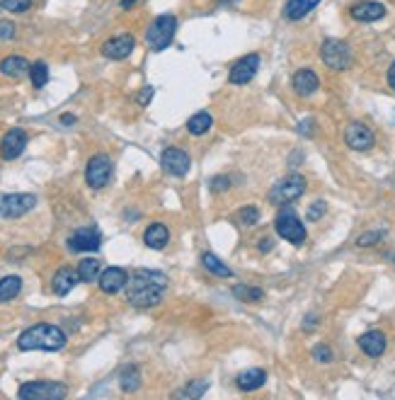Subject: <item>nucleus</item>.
I'll list each match as a JSON object with an SVG mask.
<instances>
[{
  "instance_id": "nucleus-8",
  "label": "nucleus",
  "mask_w": 395,
  "mask_h": 400,
  "mask_svg": "<svg viewBox=\"0 0 395 400\" xmlns=\"http://www.w3.org/2000/svg\"><path fill=\"white\" fill-rule=\"evenodd\" d=\"M112 173H114V163L109 155H93L88 160V168H85V182L88 187L93 189H102L104 184L112 180Z\"/></svg>"
},
{
  "instance_id": "nucleus-40",
  "label": "nucleus",
  "mask_w": 395,
  "mask_h": 400,
  "mask_svg": "<svg viewBox=\"0 0 395 400\" xmlns=\"http://www.w3.org/2000/svg\"><path fill=\"white\" fill-rule=\"evenodd\" d=\"M151 97H153V88H144V93L139 95V102L146 104V102H151Z\"/></svg>"
},
{
  "instance_id": "nucleus-4",
  "label": "nucleus",
  "mask_w": 395,
  "mask_h": 400,
  "mask_svg": "<svg viewBox=\"0 0 395 400\" xmlns=\"http://www.w3.org/2000/svg\"><path fill=\"white\" fill-rule=\"evenodd\" d=\"M303 192H306V178H303V175H289V178L279 180V182L269 189V202H272L274 207H287V204L296 202Z\"/></svg>"
},
{
  "instance_id": "nucleus-26",
  "label": "nucleus",
  "mask_w": 395,
  "mask_h": 400,
  "mask_svg": "<svg viewBox=\"0 0 395 400\" xmlns=\"http://www.w3.org/2000/svg\"><path fill=\"white\" fill-rule=\"evenodd\" d=\"M20 289H22V279L20 277H15V274L3 277L0 279V303L12 301V298L20 294Z\"/></svg>"
},
{
  "instance_id": "nucleus-6",
  "label": "nucleus",
  "mask_w": 395,
  "mask_h": 400,
  "mask_svg": "<svg viewBox=\"0 0 395 400\" xmlns=\"http://www.w3.org/2000/svg\"><path fill=\"white\" fill-rule=\"evenodd\" d=\"M274 228H277L279 238L293 242V245H301V242L306 240V226H303L301 218L296 216V211L289 207H284L282 211H279L277 221H274Z\"/></svg>"
},
{
  "instance_id": "nucleus-35",
  "label": "nucleus",
  "mask_w": 395,
  "mask_h": 400,
  "mask_svg": "<svg viewBox=\"0 0 395 400\" xmlns=\"http://www.w3.org/2000/svg\"><path fill=\"white\" fill-rule=\"evenodd\" d=\"M257 218H260V211H257V207H245V209L240 211L242 226H255Z\"/></svg>"
},
{
  "instance_id": "nucleus-2",
  "label": "nucleus",
  "mask_w": 395,
  "mask_h": 400,
  "mask_svg": "<svg viewBox=\"0 0 395 400\" xmlns=\"http://www.w3.org/2000/svg\"><path fill=\"white\" fill-rule=\"evenodd\" d=\"M66 345V332L59 325L51 323H37V325L27 327L20 337H17V347L25 352L30 350H44V352H56Z\"/></svg>"
},
{
  "instance_id": "nucleus-13",
  "label": "nucleus",
  "mask_w": 395,
  "mask_h": 400,
  "mask_svg": "<svg viewBox=\"0 0 395 400\" xmlns=\"http://www.w3.org/2000/svg\"><path fill=\"white\" fill-rule=\"evenodd\" d=\"M27 149V133L25 128H10L0 141V155L3 160H15L22 155V151Z\"/></svg>"
},
{
  "instance_id": "nucleus-1",
  "label": "nucleus",
  "mask_w": 395,
  "mask_h": 400,
  "mask_svg": "<svg viewBox=\"0 0 395 400\" xmlns=\"http://www.w3.org/2000/svg\"><path fill=\"white\" fill-rule=\"evenodd\" d=\"M168 292V277L153 269H136L126 282V298L136 308L158 306Z\"/></svg>"
},
{
  "instance_id": "nucleus-7",
  "label": "nucleus",
  "mask_w": 395,
  "mask_h": 400,
  "mask_svg": "<svg viewBox=\"0 0 395 400\" xmlns=\"http://www.w3.org/2000/svg\"><path fill=\"white\" fill-rule=\"evenodd\" d=\"M320 59L330 70H347L351 66V49L340 39H327L320 46Z\"/></svg>"
},
{
  "instance_id": "nucleus-9",
  "label": "nucleus",
  "mask_w": 395,
  "mask_h": 400,
  "mask_svg": "<svg viewBox=\"0 0 395 400\" xmlns=\"http://www.w3.org/2000/svg\"><path fill=\"white\" fill-rule=\"evenodd\" d=\"M37 204L35 194H6L0 199V216L3 218H20L32 211Z\"/></svg>"
},
{
  "instance_id": "nucleus-36",
  "label": "nucleus",
  "mask_w": 395,
  "mask_h": 400,
  "mask_svg": "<svg viewBox=\"0 0 395 400\" xmlns=\"http://www.w3.org/2000/svg\"><path fill=\"white\" fill-rule=\"evenodd\" d=\"M313 356H316V361H322V364L332 361V352H330V347H325V345H318L316 350H313Z\"/></svg>"
},
{
  "instance_id": "nucleus-23",
  "label": "nucleus",
  "mask_w": 395,
  "mask_h": 400,
  "mask_svg": "<svg viewBox=\"0 0 395 400\" xmlns=\"http://www.w3.org/2000/svg\"><path fill=\"white\" fill-rule=\"evenodd\" d=\"M264 381H267V374H264L262 369H247L238 376V388L240 390H257L264 385Z\"/></svg>"
},
{
  "instance_id": "nucleus-15",
  "label": "nucleus",
  "mask_w": 395,
  "mask_h": 400,
  "mask_svg": "<svg viewBox=\"0 0 395 400\" xmlns=\"http://www.w3.org/2000/svg\"><path fill=\"white\" fill-rule=\"evenodd\" d=\"M97 282L104 294H117V292H122V289H126L128 274H126V269H122V267H107V269L99 272Z\"/></svg>"
},
{
  "instance_id": "nucleus-28",
  "label": "nucleus",
  "mask_w": 395,
  "mask_h": 400,
  "mask_svg": "<svg viewBox=\"0 0 395 400\" xmlns=\"http://www.w3.org/2000/svg\"><path fill=\"white\" fill-rule=\"evenodd\" d=\"M211 114L209 112H199L194 114V117H189L187 122V131L192 133V136H202V133H206L209 128H211Z\"/></svg>"
},
{
  "instance_id": "nucleus-25",
  "label": "nucleus",
  "mask_w": 395,
  "mask_h": 400,
  "mask_svg": "<svg viewBox=\"0 0 395 400\" xmlns=\"http://www.w3.org/2000/svg\"><path fill=\"white\" fill-rule=\"evenodd\" d=\"M202 265L206 267V272H211V274H216V277H221V279H228V277H233V269L228 265H223V260H218L213 252H204L202 255Z\"/></svg>"
},
{
  "instance_id": "nucleus-10",
  "label": "nucleus",
  "mask_w": 395,
  "mask_h": 400,
  "mask_svg": "<svg viewBox=\"0 0 395 400\" xmlns=\"http://www.w3.org/2000/svg\"><path fill=\"white\" fill-rule=\"evenodd\" d=\"M160 165L165 168V173L175 175V178H184L192 168V158L182 149H165L160 155Z\"/></svg>"
},
{
  "instance_id": "nucleus-33",
  "label": "nucleus",
  "mask_w": 395,
  "mask_h": 400,
  "mask_svg": "<svg viewBox=\"0 0 395 400\" xmlns=\"http://www.w3.org/2000/svg\"><path fill=\"white\" fill-rule=\"evenodd\" d=\"M233 294H235L238 298H242V301H260L262 298L260 289H252V287H235Z\"/></svg>"
},
{
  "instance_id": "nucleus-41",
  "label": "nucleus",
  "mask_w": 395,
  "mask_h": 400,
  "mask_svg": "<svg viewBox=\"0 0 395 400\" xmlns=\"http://www.w3.org/2000/svg\"><path fill=\"white\" fill-rule=\"evenodd\" d=\"M298 131L306 133V136H311V133H313V122H301V124H298Z\"/></svg>"
},
{
  "instance_id": "nucleus-30",
  "label": "nucleus",
  "mask_w": 395,
  "mask_h": 400,
  "mask_svg": "<svg viewBox=\"0 0 395 400\" xmlns=\"http://www.w3.org/2000/svg\"><path fill=\"white\" fill-rule=\"evenodd\" d=\"M30 78H32V85L35 88H44L46 80H49V66L44 61H37V64L30 66Z\"/></svg>"
},
{
  "instance_id": "nucleus-22",
  "label": "nucleus",
  "mask_w": 395,
  "mask_h": 400,
  "mask_svg": "<svg viewBox=\"0 0 395 400\" xmlns=\"http://www.w3.org/2000/svg\"><path fill=\"white\" fill-rule=\"evenodd\" d=\"M0 73L8 75V78H20V75L30 73V64L22 56H8V59L0 61Z\"/></svg>"
},
{
  "instance_id": "nucleus-38",
  "label": "nucleus",
  "mask_w": 395,
  "mask_h": 400,
  "mask_svg": "<svg viewBox=\"0 0 395 400\" xmlns=\"http://www.w3.org/2000/svg\"><path fill=\"white\" fill-rule=\"evenodd\" d=\"M322 213H325V202H316L311 209H308V218H311V221H318Z\"/></svg>"
},
{
  "instance_id": "nucleus-43",
  "label": "nucleus",
  "mask_w": 395,
  "mask_h": 400,
  "mask_svg": "<svg viewBox=\"0 0 395 400\" xmlns=\"http://www.w3.org/2000/svg\"><path fill=\"white\" fill-rule=\"evenodd\" d=\"M388 85L395 90V61L390 64V68H388Z\"/></svg>"
},
{
  "instance_id": "nucleus-5",
  "label": "nucleus",
  "mask_w": 395,
  "mask_h": 400,
  "mask_svg": "<svg viewBox=\"0 0 395 400\" xmlns=\"http://www.w3.org/2000/svg\"><path fill=\"white\" fill-rule=\"evenodd\" d=\"M68 388L59 381H32V383L20 385L17 395L22 400H61L66 398Z\"/></svg>"
},
{
  "instance_id": "nucleus-11",
  "label": "nucleus",
  "mask_w": 395,
  "mask_h": 400,
  "mask_svg": "<svg viewBox=\"0 0 395 400\" xmlns=\"http://www.w3.org/2000/svg\"><path fill=\"white\" fill-rule=\"evenodd\" d=\"M257 70H260V56L247 54V56H242L240 61L233 64L231 73H228V80H231L233 85H245V83H250V80L255 78Z\"/></svg>"
},
{
  "instance_id": "nucleus-31",
  "label": "nucleus",
  "mask_w": 395,
  "mask_h": 400,
  "mask_svg": "<svg viewBox=\"0 0 395 400\" xmlns=\"http://www.w3.org/2000/svg\"><path fill=\"white\" fill-rule=\"evenodd\" d=\"M209 390V381H204V379H197V381H192V383L187 385L184 390H180L177 393V398H189V400H197V398H202L204 393Z\"/></svg>"
},
{
  "instance_id": "nucleus-3",
  "label": "nucleus",
  "mask_w": 395,
  "mask_h": 400,
  "mask_svg": "<svg viewBox=\"0 0 395 400\" xmlns=\"http://www.w3.org/2000/svg\"><path fill=\"white\" fill-rule=\"evenodd\" d=\"M177 32V17L175 15H158L151 22L148 32H146V44L151 51H163L173 44V37Z\"/></svg>"
},
{
  "instance_id": "nucleus-16",
  "label": "nucleus",
  "mask_w": 395,
  "mask_h": 400,
  "mask_svg": "<svg viewBox=\"0 0 395 400\" xmlns=\"http://www.w3.org/2000/svg\"><path fill=\"white\" fill-rule=\"evenodd\" d=\"M349 15L356 22H378L385 17V6H380L376 0H361L349 8Z\"/></svg>"
},
{
  "instance_id": "nucleus-37",
  "label": "nucleus",
  "mask_w": 395,
  "mask_h": 400,
  "mask_svg": "<svg viewBox=\"0 0 395 400\" xmlns=\"http://www.w3.org/2000/svg\"><path fill=\"white\" fill-rule=\"evenodd\" d=\"M15 37V25L8 20H0V39H12Z\"/></svg>"
},
{
  "instance_id": "nucleus-32",
  "label": "nucleus",
  "mask_w": 395,
  "mask_h": 400,
  "mask_svg": "<svg viewBox=\"0 0 395 400\" xmlns=\"http://www.w3.org/2000/svg\"><path fill=\"white\" fill-rule=\"evenodd\" d=\"M0 6L8 12H27L32 8V0H0Z\"/></svg>"
},
{
  "instance_id": "nucleus-27",
  "label": "nucleus",
  "mask_w": 395,
  "mask_h": 400,
  "mask_svg": "<svg viewBox=\"0 0 395 400\" xmlns=\"http://www.w3.org/2000/svg\"><path fill=\"white\" fill-rule=\"evenodd\" d=\"M119 385H122L124 393H134V390H139L141 385V374L136 366H126V369L122 371V376H119Z\"/></svg>"
},
{
  "instance_id": "nucleus-39",
  "label": "nucleus",
  "mask_w": 395,
  "mask_h": 400,
  "mask_svg": "<svg viewBox=\"0 0 395 400\" xmlns=\"http://www.w3.org/2000/svg\"><path fill=\"white\" fill-rule=\"evenodd\" d=\"M228 184H231V180H228V178H213L211 180V189H213V192H223V189H228Z\"/></svg>"
},
{
  "instance_id": "nucleus-18",
  "label": "nucleus",
  "mask_w": 395,
  "mask_h": 400,
  "mask_svg": "<svg viewBox=\"0 0 395 400\" xmlns=\"http://www.w3.org/2000/svg\"><path fill=\"white\" fill-rule=\"evenodd\" d=\"M80 282L78 269H70V267H61L59 272L51 279V289H54L56 296H66V294L73 292V287Z\"/></svg>"
},
{
  "instance_id": "nucleus-42",
  "label": "nucleus",
  "mask_w": 395,
  "mask_h": 400,
  "mask_svg": "<svg viewBox=\"0 0 395 400\" xmlns=\"http://www.w3.org/2000/svg\"><path fill=\"white\" fill-rule=\"evenodd\" d=\"M272 245H274V242L269 240V238H262V240H260V252H269V250H272Z\"/></svg>"
},
{
  "instance_id": "nucleus-34",
  "label": "nucleus",
  "mask_w": 395,
  "mask_h": 400,
  "mask_svg": "<svg viewBox=\"0 0 395 400\" xmlns=\"http://www.w3.org/2000/svg\"><path fill=\"white\" fill-rule=\"evenodd\" d=\"M385 233L383 231H374V233H364V236L356 238V245L359 247H369V245H376V242L383 240Z\"/></svg>"
},
{
  "instance_id": "nucleus-20",
  "label": "nucleus",
  "mask_w": 395,
  "mask_h": 400,
  "mask_svg": "<svg viewBox=\"0 0 395 400\" xmlns=\"http://www.w3.org/2000/svg\"><path fill=\"white\" fill-rule=\"evenodd\" d=\"M359 347L366 356H380L385 352V335L380 330H369L359 337Z\"/></svg>"
},
{
  "instance_id": "nucleus-19",
  "label": "nucleus",
  "mask_w": 395,
  "mask_h": 400,
  "mask_svg": "<svg viewBox=\"0 0 395 400\" xmlns=\"http://www.w3.org/2000/svg\"><path fill=\"white\" fill-rule=\"evenodd\" d=\"M318 88H320V80H318L316 70L301 68V70H296V73H293V90H296L301 97H308V95H313Z\"/></svg>"
},
{
  "instance_id": "nucleus-44",
  "label": "nucleus",
  "mask_w": 395,
  "mask_h": 400,
  "mask_svg": "<svg viewBox=\"0 0 395 400\" xmlns=\"http://www.w3.org/2000/svg\"><path fill=\"white\" fill-rule=\"evenodd\" d=\"M75 122V117H70V114H64V117H61V124H73Z\"/></svg>"
},
{
  "instance_id": "nucleus-14",
  "label": "nucleus",
  "mask_w": 395,
  "mask_h": 400,
  "mask_svg": "<svg viewBox=\"0 0 395 400\" xmlns=\"http://www.w3.org/2000/svg\"><path fill=\"white\" fill-rule=\"evenodd\" d=\"M102 245V236L97 228H78L73 236L68 238V247L73 252H95Z\"/></svg>"
},
{
  "instance_id": "nucleus-12",
  "label": "nucleus",
  "mask_w": 395,
  "mask_h": 400,
  "mask_svg": "<svg viewBox=\"0 0 395 400\" xmlns=\"http://www.w3.org/2000/svg\"><path fill=\"white\" fill-rule=\"evenodd\" d=\"M345 144L349 146L351 151H369L371 146H374V131H371L366 124L351 122L349 126L345 128Z\"/></svg>"
},
{
  "instance_id": "nucleus-24",
  "label": "nucleus",
  "mask_w": 395,
  "mask_h": 400,
  "mask_svg": "<svg viewBox=\"0 0 395 400\" xmlns=\"http://www.w3.org/2000/svg\"><path fill=\"white\" fill-rule=\"evenodd\" d=\"M316 6L318 0H289L287 8H284V15H287L289 20H301V17H306Z\"/></svg>"
},
{
  "instance_id": "nucleus-21",
  "label": "nucleus",
  "mask_w": 395,
  "mask_h": 400,
  "mask_svg": "<svg viewBox=\"0 0 395 400\" xmlns=\"http://www.w3.org/2000/svg\"><path fill=\"white\" fill-rule=\"evenodd\" d=\"M144 242L153 250H163L165 245L170 242V231L165 223H151L144 233Z\"/></svg>"
},
{
  "instance_id": "nucleus-17",
  "label": "nucleus",
  "mask_w": 395,
  "mask_h": 400,
  "mask_svg": "<svg viewBox=\"0 0 395 400\" xmlns=\"http://www.w3.org/2000/svg\"><path fill=\"white\" fill-rule=\"evenodd\" d=\"M136 41L131 35H119V37H112L109 41H104L102 44V54L107 56V59H114V61H122L126 59L131 51H134Z\"/></svg>"
},
{
  "instance_id": "nucleus-29",
  "label": "nucleus",
  "mask_w": 395,
  "mask_h": 400,
  "mask_svg": "<svg viewBox=\"0 0 395 400\" xmlns=\"http://www.w3.org/2000/svg\"><path fill=\"white\" fill-rule=\"evenodd\" d=\"M99 272H102V265H99L97 260H83L78 265V277H80V282H95V279L99 277Z\"/></svg>"
}]
</instances>
